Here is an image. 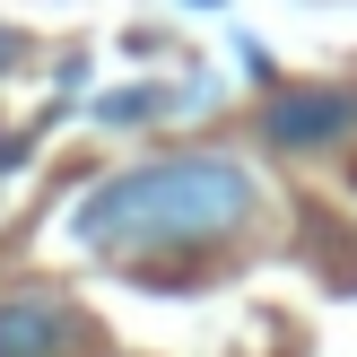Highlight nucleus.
<instances>
[{"label":"nucleus","instance_id":"nucleus-2","mask_svg":"<svg viewBox=\"0 0 357 357\" xmlns=\"http://www.w3.org/2000/svg\"><path fill=\"white\" fill-rule=\"evenodd\" d=\"M357 131V87H271L261 96V139L279 157H323Z\"/></svg>","mask_w":357,"mask_h":357},{"label":"nucleus","instance_id":"nucleus-3","mask_svg":"<svg viewBox=\"0 0 357 357\" xmlns=\"http://www.w3.org/2000/svg\"><path fill=\"white\" fill-rule=\"evenodd\" d=\"M79 349V305L52 288L0 296V357H70Z\"/></svg>","mask_w":357,"mask_h":357},{"label":"nucleus","instance_id":"nucleus-4","mask_svg":"<svg viewBox=\"0 0 357 357\" xmlns=\"http://www.w3.org/2000/svg\"><path fill=\"white\" fill-rule=\"evenodd\" d=\"M166 114H209V87H114V96H96V122L105 131H139V122H166Z\"/></svg>","mask_w":357,"mask_h":357},{"label":"nucleus","instance_id":"nucleus-1","mask_svg":"<svg viewBox=\"0 0 357 357\" xmlns=\"http://www.w3.org/2000/svg\"><path fill=\"white\" fill-rule=\"evenodd\" d=\"M253 218H261V174L227 149H183V157H149V166L87 183L70 201V244L114 261L209 253V244H236Z\"/></svg>","mask_w":357,"mask_h":357}]
</instances>
